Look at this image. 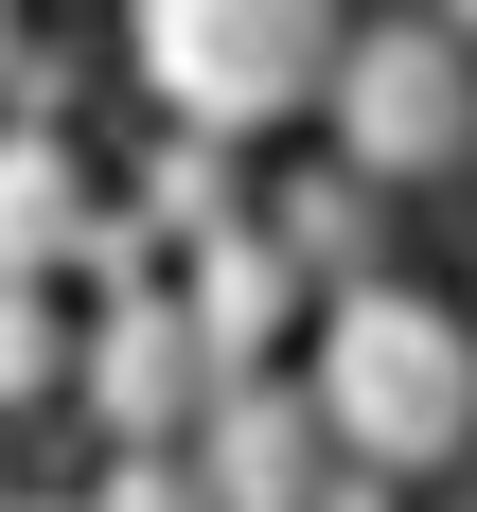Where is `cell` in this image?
I'll return each instance as SVG.
<instances>
[{"label": "cell", "mask_w": 477, "mask_h": 512, "mask_svg": "<svg viewBox=\"0 0 477 512\" xmlns=\"http://www.w3.org/2000/svg\"><path fill=\"white\" fill-rule=\"evenodd\" d=\"M318 424H336V460L354 477H442L477 442V318H442L424 283H354V301H318Z\"/></svg>", "instance_id": "6da1fadb"}, {"label": "cell", "mask_w": 477, "mask_h": 512, "mask_svg": "<svg viewBox=\"0 0 477 512\" xmlns=\"http://www.w3.org/2000/svg\"><path fill=\"white\" fill-rule=\"evenodd\" d=\"M124 53H142L159 124H195V142H265V124L336 106L354 0H124Z\"/></svg>", "instance_id": "7a4b0ae2"}, {"label": "cell", "mask_w": 477, "mask_h": 512, "mask_svg": "<svg viewBox=\"0 0 477 512\" xmlns=\"http://www.w3.org/2000/svg\"><path fill=\"white\" fill-rule=\"evenodd\" d=\"M336 159H354L371 195H407V177H460L477 159V53L442 36V18H354V53H336Z\"/></svg>", "instance_id": "3957f363"}, {"label": "cell", "mask_w": 477, "mask_h": 512, "mask_svg": "<svg viewBox=\"0 0 477 512\" xmlns=\"http://www.w3.org/2000/svg\"><path fill=\"white\" fill-rule=\"evenodd\" d=\"M212 389H230V371H212V336L177 301H106L89 354H71V407L106 424V460H177V442L212 424Z\"/></svg>", "instance_id": "277c9868"}, {"label": "cell", "mask_w": 477, "mask_h": 512, "mask_svg": "<svg viewBox=\"0 0 477 512\" xmlns=\"http://www.w3.org/2000/svg\"><path fill=\"white\" fill-rule=\"evenodd\" d=\"M177 460H195L212 512H336V495H354V460H336V424H318L301 371H230L212 424L177 442Z\"/></svg>", "instance_id": "5b68a950"}, {"label": "cell", "mask_w": 477, "mask_h": 512, "mask_svg": "<svg viewBox=\"0 0 477 512\" xmlns=\"http://www.w3.org/2000/svg\"><path fill=\"white\" fill-rule=\"evenodd\" d=\"M301 301H318V283L283 265V230H265V212H248V230H212V248L177 265V318L212 336V371H283V336H301Z\"/></svg>", "instance_id": "8992f818"}, {"label": "cell", "mask_w": 477, "mask_h": 512, "mask_svg": "<svg viewBox=\"0 0 477 512\" xmlns=\"http://www.w3.org/2000/svg\"><path fill=\"white\" fill-rule=\"evenodd\" d=\"M89 159L53 142V124H0V283H71V248H89Z\"/></svg>", "instance_id": "52a82bcc"}, {"label": "cell", "mask_w": 477, "mask_h": 512, "mask_svg": "<svg viewBox=\"0 0 477 512\" xmlns=\"http://www.w3.org/2000/svg\"><path fill=\"white\" fill-rule=\"evenodd\" d=\"M265 230H283V265H301L318 301L389 283V195H371V177H354L336 142H318V177H283V195H265Z\"/></svg>", "instance_id": "ba28073f"}, {"label": "cell", "mask_w": 477, "mask_h": 512, "mask_svg": "<svg viewBox=\"0 0 477 512\" xmlns=\"http://www.w3.org/2000/svg\"><path fill=\"white\" fill-rule=\"evenodd\" d=\"M124 212H142V230H159V248H177V265H195L212 230H248V159H230V142H195V124H177V142L142 159V195H124Z\"/></svg>", "instance_id": "9c48e42d"}, {"label": "cell", "mask_w": 477, "mask_h": 512, "mask_svg": "<svg viewBox=\"0 0 477 512\" xmlns=\"http://www.w3.org/2000/svg\"><path fill=\"white\" fill-rule=\"evenodd\" d=\"M71 354H89V336L53 318V283H0V424L53 407V389H71Z\"/></svg>", "instance_id": "30bf717a"}, {"label": "cell", "mask_w": 477, "mask_h": 512, "mask_svg": "<svg viewBox=\"0 0 477 512\" xmlns=\"http://www.w3.org/2000/svg\"><path fill=\"white\" fill-rule=\"evenodd\" d=\"M89 512H212V495H195V460H106Z\"/></svg>", "instance_id": "8fae6325"}, {"label": "cell", "mask_w": 477, "mask_h": 512, "mask_svg": "<svg viewBox=\"0 0 477 512\" xmlns=\"http://www.w3.org/2000/svg\"><path fill=\"white\" fill-rule=\"evenodd\" d=\"M18 53H36V18H18V0H0V89H18Z\"/></svg>", "instance_id": "7c38bea8"}, {"label": "cell", "mask_w": 477, "mask_h": 512, "mask_svg": "<svg viewBox=\"0 0 477 512\" xmlns=\"http://www.w3.org/2000/svg\"><path fill=\"white\" fill-rule=\"evenodd\" d=\"M442 36H460V53H477V0H442Z\"/></svg>", "instance_id": "4fadbf2b"}, {"label": "cell", "mask_w": 477, "mask_h": 512, "mask_svg": "<svg viewBox=\"0 0 477 512\" xmlns=\"http://www.w3.org/2000/svg\"><path fill=\"white\" fill-rule=\"evenodd\" d=\"M336 512H389V495H336Z\"/></svg>", "instance_id": "5bb4252c"}, {"label": "cell", "mask_w": 477, "mask_h": 512, "mask_svg": "<svg viewBox=\"0 0 477 512\" xmlns=\"http://www.w3.org/2000/svg\"><path fill=\"white\" fill-rule=\"evenodd\" d=\"M36 512H89V495H36Z\"/></svg>", "instance_id": "9a60e30c"}]
</instances>
